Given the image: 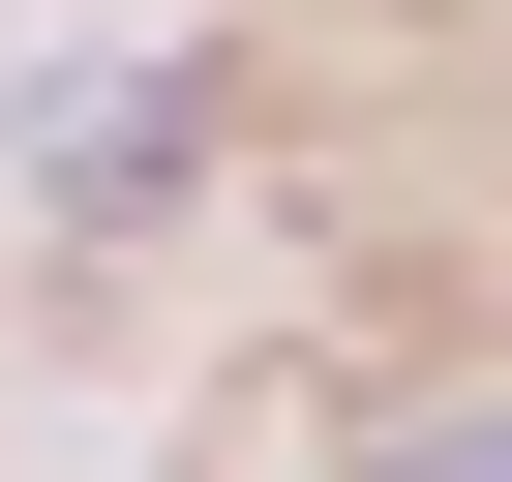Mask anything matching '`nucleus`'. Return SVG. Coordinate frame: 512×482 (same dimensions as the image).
Masks as SVG:
<instances>
[{
    "mask_svg": "<svg viewBox=\"0 0 512 482\" xmlns=\"http://www.w3.org/2000/svg\"><path fill=\"white\" fill-rule=\"evenodd\" d=\"M392 482H512V422H452V452H392Z\"/></svg>",
    "mask_w": 512,
    "mask_h": 482,
    "instance_id": "nucleus-1",
    "label": "nucleus"
}]
</instances>
